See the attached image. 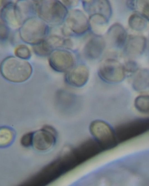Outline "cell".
I'll return each instance as SVG.
<instances>
[{"label":"cell","mask_w":149,"mask_h":186,"mask_svg":"<svg viewBox=\"0 0 149 186\" xmlns=\"http://www.w3.org/2000/svg\"><path fill=\"white\" fill-rule=\"evenodd\" d=\"M49 63L52 68L58 72H67L74 67L75 60L73 54L64 49H57L49 56Z\"/></svg>","instance_id":"52a82bcc"},{"label":"cell","mask_w":149,"mask_h":186,"mask_svg":"<svg viewBox=\"0 0 149 186\" xmlns=\"http://www.w3.org/2000/svg\"><path fill=\"white\" fill-rule=\"evenodd\" d=\"M105 46V42L101 35H95L90 38L83 49V54L86 58L94 60L99 58Z\"/></svg>","instance_id":"8fae6325"},{"label":"cell","mask_w":149,"mask_h":186,"mask_svg":"<svg viewBox=\"0 0 149 186\" xmlns=\"http://www.w3.org/2000/svg\"><path fill=\"white\" fill-rule=\"evenodd\" d=\"M0 71L6 80L13 83H20L29 78L32 74V68L26 60L10 56L2 61Z\"/></svg>","instance_id":"6da1fadb"},{"label":"cell","mask_w":149,"mask_h":186,"mask_svg":"<svg viewBox=\"0 0 149 186\" xmlns=\"http://www.w3.org/2000/svg\"><path fill=\"white\" fill-rule=\"evenodd\" d=\"M33 49L37 55L42 57L49 56L54 50L46 38L38 44L33 45Z\"/></svg>","instance_id":"ffe728a7"},{"label":"cell","mask_w":149,"mask_h":186,"mask_svg":"<svg viewBox=\"0 0 149 186\" xmlns=\"http://www.w3.org/2000/svg\"><path fill=\"white\" fill-rule=\"evenodd\" d=\"M10 28L3 22H1L0 37L1 40L3 41L6 40L10 33Z\"/></svg>","instance_id":"d4e9b609"},{"label":"cell","mask_w":149,"mask_h":186,"mask_svg":"<svg viewBox=\"0 0 149 186\" xmlns=\"http://www.w3.org/2000/svg\"><path fill=\"white\" fill-rule=\"evenodd\" d=\"M33 133L30 132L24 135L22 137L20 142L22 146L28 147L33 144Z\"/></svg>","instance_id":"cb8c5ba5"},{"label":"cell","mask_w":149,"mask_h":186,"mask_svg":"<svg viewBox=\"0 0 149 186\" xmlns=\"http://www.w3.org/2000/svg\"><path fill=\"white\" fill-rule=\"evenodd\" d=\"M90 29L88 19L85 15L78 9L68 12L61 31L66 36L82 35Z\"/></svg>","instance_id":"5b68a950"},{"label":"cell","mask_w":149,"mask_h":186,"mask_svg":"<svg viewBox=\"0 0 149 186\" xmlns=\"http://www.w3.org/2000/svg\"><path fill=\"white\" fill-rule=\"evenodd\" d=\"M124 66L117 60L109 58L100 64L98 70L100 77L108 83L115 84L123 81L125 76Z\"/></svg>","instance_id":"8992f818"},{"label":"cell","mask_w":149,"mask_h":186,"mask_svg":"<svg viewBox=\"0 0 149 186\" xmlns=\"http://www.w3.org/2000/svg\"><path fill=\"white\" fill-rule=\"evenodd\" d=\"M88 21L90 29L95 35H101L107 27L109 19L102 15L94 14L90 16Z\"/></svg>","instance_id":"2e32d148"},{"label":"cell","mask_w":149,"mask_h":186,"mask_svg":"<svg viewBox=\"0 0 149 186\" xmlns=\"http://www.w3.org/2000/svg\"><path fill=\"white\" fill-rule=\"evenodd\" d=\"M106 36L112 41L116 46L120 48L125 45L127 34L123 26L119 23L113 24L108 29Z\"/></svg>","instance_id":"5bb4252c"},{"label":"cell","mask_w":149,"mask_h":186,"mask_svg":"<svg viewBox=\"0 0 149 186\" xmlns=\"http://www.w3.org/2000/svg\"><path fill=\"white\" fill-rule=\"evenodd\" d=\"M82 4L85 10L90 15L99 14L109 19L112 14L111 6L108 1H83Z\"/></svg>","instance_id":"7c38bea8"},{"label":"cell","mask_w":149,"mask_h":186,"mask_svg":"<svg viewBox=\"0 0 149 186\" xmlns=\"http://www.w3.org/2000/svg\"><path fill=\"white\" fill-rule=\"evenodd\" d=\"M146 38L142 35L131 36L127 40L125 45V52L130 58H135L142 55L146 46Z\"/></svg>","instance_id":"4fadbf2b"},{"label":"cell","mask_w":149,"mask_h":186,"mask_svg":"<svg viewBox=\"0 0 149 186\" xmlns=\"http://www.w3.org/2000/svg\"><path fill=\"white\" fill-rule=\"evenodd\" d=\"M15 8L16 17L20 26L26 21L36 17L37 14L35 1H18L15 3Z\"/></svg>","instance_id":"30bf717a"},{"label":"cell","mask_w":149,"mask_h":186,"mask_svg":"<svg viewBox=\"0 0 149 186\" xmlns=\"http://www.w3.org/2000/svg\"><path fill=\"white\" fill-rule=\"evenodd\" d=\"M149 20L138 12L132 14L128 20L129 26L132 29L138 32L143 31L147 28Z\"/></svg>","instance_id":"e0dca14e"},{"label":"cell","mask_w":149,"mask_h":186,"mask_svg":"<svg viewBox=\"0 0 149 186\" xmlns=\"http://www.w3.org/2000/svg\"><path fill=\"white\" fill-rule=\"evenodd\" d=\"M133 86L136 90L142 91L149 87V71L146 69L140 70L135 76Z\"/></svg>","instance_id":"ac0fdd59"},{"label":"cell","mask_w":149,"mask_h":186,"mask_svg":"<svg viewBox=\"0 0 149 186\" xmlns=\"http://www.w3.org/2000/svg\"><path fill=\"white\" fill-rule=\"evenodd\" d=\"M15 54L16 57L26 60L29 59L31 56L30 49L24 44H21L18 46L15 50Z\"/></svg>","instance_id":"603a6c76"},{"label":"cell","mask_w":149,"mask_h":186,"mask_svg":"<svg viewBox=\"0 0 149 186\" xmlns=\"http://www.w3.org/2000/svg\"><path fill=\"white\" fill-rule=\"evenodd\" d=\"M134 10H137L149 20V0L135 1Z\"/></svg>","instance_id":"7402d4cb"},{"label":"cell","mask_w":149,"mask_h":186,"mask_svg":"<svg viewBox=\"0 0 149 186\" xmlns=\"http://www.w3.org/2000/svg\"><path fill=\"white\" fill-rule=\"evenodd\" d=\"M124 67L125 71L130 72H135L138 69V66L136 62L132 60L127 62Z\"/></svg>","instance_id":"484cf974"},{"label":"cell","mask_w":149,"mask_h":186,"mask_svg":"<svg viewBox=\"0 0 149 186\" xmlns=\"http://www.w3.org/2000/svg\"><path fill=\"white\" fill-rule=\"evenodd\" d=\"M14 133L10 129L3 127L0 130V145L5 146L9 144L13 140Z\"/></svg>","instance_id":"44dd1931"},{"label":"cell","mask_w":149,"mask_h":186,"mask_svg":"<svg viewBox=\"0 0 149 186\" xmlns=\"http://www.w3.org/2000/svg\"><path fill=\"white\" fill-rule=\"evenodd\" d=\"M15 3L10 1L4 3L1 10L0 16L2 22L10 28H17L20 27L15 15Z\"/></svg>","instance_id":"9a60e30c"},{"label":"cell","mask_w":149,"mask_h":186,"mask_svg":"<svg viewBox=\"0 0 149 186\" xmlns=\"http://www.w3.org/2000/svg\"><path fill=\"white\" fill-rule=\"evenodd\" d=\"M49 31L47 24L38 17H35L21 26L19 34L23 42L34 45L44 40L47 37Z\"/></svg>","instance_id":"3957f363"},{"label":"cell","mask_w":149,"mask_h":186,"mask_svg":"<svg viewBox=\"0 0 149 186\" xmlns=\"http://www.w3.org/2000/svg\"><path fill=\"white\" fill-rule=\"evenodd\" d=\"M89 130L93 139L102 149H111L118 143L115 129L104 120L93 121L90 124Z\"/></svg>","instance_id":"277c9868"},{"label":"cell","mask_w":149,"mask_h":186,"mask_svg":"<svg viewBox=\"0 0 149 186\" xmlns=\"http://www.w3.org/2000/svg\"><path fill=\"white\" fill-rule=\"evenodd\" d=\"M56 132L52 127L45 126L33 133V144L35 148L40 151H45L50 149L56 141Z\"/></svg>","instance_id":"ba28073f"},{"label":"cell","mask_w":149,"mask_h":186,"mask_svg":"<svg viewBox=\"0 0 149 186\" xmlns=\"http://www.w3.org/2000/svg\"><path fill=\"white\" fill-rule=\"evenodd\" d=\"M89 77V71L84 65L77 66L66 72L65 75V82L72 87L80 88L87 83Z\"/></svg>","instance_id":"9c48e42d"},{"label":"cell","mask_w":149,"mask_h":186,"mask_svg":"<svg viewBox=\"0 0 149 186\" xmlns=\"http://www.w3.org/2000/svg\"><path fill=\"white\" fill-rule=\"evenodd\" d=\"M63 4L67 8L76 6L78 3V1L64 0L62 1Z\"/></svg>","instance_id":"4316f807"},{"label":"cell","mask_w":149,"mask_h":186,"mask_svg":"<svg viewBox=\"0 0 149 186\" xmlns=\"http://www.w3.org/2000/svg\"><path fill=\"white\" fill-rule=\"evenodd\" d=\"M35 1L38 17L45 22L55 25L64 22L68 12L62 2L55 0Z\"/></svg>","instance_id":"7a4b0ae2"},{"label":"cell","mask_w":149,"mask_h":186,"mask_svg":"<svg viewBox=\"0 0 149 186\" xmlns=\"http://www.w3.org/2000/svg\"><path fill=\"white\" fill-rule=\"evenodd\" d=\"M134 106L139 112L149 114V95L142 94L136 97L134 101Z\"/></svg>","instance_id":"d6986e66"}]
</instances>
